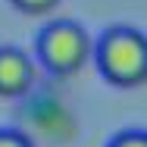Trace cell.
I'll return each mask as SVG.
<instances>
[{
  "instance_id": "cell-3",
  "label": "cell",
  "mask_w": 147,
  "mask_h": 147,
  "mask_svg": "<svg viewBox=\"0 0 147 147\" xmlns=\"http://www.w3.org/2000/svg\"><path fill=\"white\" fill-rule=\"evenodd\" d=\"M31 85H34V59L16 44H0V97L6 100L25 97Z\"/></svg>"
},
{
  "instance_id": "cell-1",
  "label": "cell",
  "mask_w": 147,
  "mask_h": 147,
  "mask_svg": "<svg viewBox=\"0 0 147 147\" xmlns=\"http://www.w3.org/2000/svg\"><path fill=\"white\" fill-rule=\"evenodd\" d=\"M97 72L113 88L147 85V34L135 25H113L94 41Z\"/></svg>"
},
{
  "instance_id": "cell-6",
  "label": "cell",
  "mask_w": 147,
  "mask_h": 147,
  "mask_svg": "<svg viewBox=\"0 0 147 147\" xmlns=\"http://www.w3.org/2000/svg\"><path fill=\"white\" fill-rule=\"evenodd\" d=\"M0 147H34V141L19 128H0Z\"/></svg>"
},
{
  "instance_id": "cell-4",
  "label": "cell",
  "mask_w": 147,
  "mask_h": 147,
  "mask_svg": "<svg viewBox=\"0 0 147 147\" xmlns=\"http://www.w3.org/2000/svg\"><path fill=\"white\" fill-rule=\"evenodd\" d=\"M19 13H25V16H47V13H53L63 0H9Z\"/></svg>"
},
{
  "instance_id": "cell-2",
  "label": "cell",
  "mask_w": 147,
  "mask_h": 147,
  "mask_svg": "<svg viewBox=\"0 0 147 147\" xmlns=\"http://www.w3.org/2000/svg\"><path fill=\"white\" fill-rule=\"evenodd\" d=\"M34 53H38V63L50 75L69 78V75H75L94 57V41H91V34L78 22H72V19H53V22H47L44 28L38 31Z\"/></svg>"
},
{
  "instance_id": "cell-5",
  "label": "cell",
  "mask_w": 147,
  "mask_h": 147,
  "mask_svg": "<svg viewBox=\"0 0 147 147\" xmlns=\"http://www.w3.org/2000/svg\"><path fill=\"white\" fill-rule=\"evenodd\" d=\"M107 147H147V128H125L113 135Z\"/></svg>"
}]
</instances>
